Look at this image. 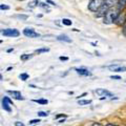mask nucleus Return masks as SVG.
<instances>
[{"mask_svg": "<svg viewBox=\"0 0 126 126\" xmlns=\"http://www.w3.org/2000/svg\"><path fill=\"white\" fill-rule=\"evenodd\" d=\"M119 16V13H118V11L116 10H110V11H107L106 12V14L104 15V22L109 24V23L113 22L117 19V17Z\"/></svg>", "mask_w": 126, "mask_h": 126, "instance_id": "1", "label": "nucleus"}, {"mask_svg": "<svg viewBox=\"0 0 126 126\" xmlns=\"http://www.w3.org/2000/svg\"><path fill=\"white\" fill-rule=\"evenodd\" d=\"M103 4L102 0H90L89 4H88V9L93 12H97Z\"/></svg>", "mask_w": 126, "mask_h": 126, "instance_id": "2", "label": "nucleus"}, {"mask_svg": "<svg viewBox=\"0 0 126 126\" xmlns=\"http://www.w3.org/2000/svg\"><path fill=\"white\" fill-rule=\"evenodd\" d=\"M2 34L6 37H18L20 33H19V31L15 29H7V30L2 31Z\"/></svg>", "mask_w": 126, "mask_h": 126, "instance_id": "3", "label": "nucleus"}, {"mask_svg": "<svg viewBox=\"0 0 126 126\" xmlns=\"http://www.w3.org/2000/svg\"><path fill=\"white\" fill-rule=\"evenodd\" d=\"M12 104H13V102L10 100L9 97H4V98H3V100H2V107H3V109H4V110L11 112V110H12L11 105Z\"/></svg>", "mask_w": 126, "mask_h": 126, "instance_id": "4", "label": "nucleus"}, {"mask_svg": "<svg viewBox=\"0 0 126 126\" xmlns=\"http://www.w3.org/2000/svg\"><path fill=\"white\" fill-rule=\"evenodd\" d=\"M23 34H24L26 37H30V38L40 37V35H39L38 33H36L34 29H25V30H23Z\"/></svg>", "mask_w": 126, "mask_h": 126, "instance_id": "5", "label": "nucleus"}, {"mask_svg": "<svg viewBox=\"0 0 126 126\" xmlns=\"http://www.w3.org/2000/svg\"><path fill=\"white\" fill-rule=\"evenodd\" d=\"M108 69L111 70V72H118V73L126 72V67H125V66H121V65H118V64L108 66Z\"/></svg>", "mask_w": 126, "mask_h": 126, "instance_id": "6", "label": "nucleus"}, {"mask_svg": "<svg viewBox=\"0 0 126 126\" xmlns=\"http://www.w3.org/2000/svg\"><path fill=\"white\" fill-rule=\"evenodd\" d=\"M9 93L14 99H17V100H24V98L22 97V94L20 92H17V90H9Z\"/></svg>", "mask_w": 126, "mask_h": 126, "instance_id": "7", "label": "nucleus"}, {"mask_svg": "<svg viewBox=\"0 0 126 126\" xmlns=\"http://www.w3.org/2000/svg\"><path fill=\"white\" fill-rule=\"evenodd\" d=\"M96 94H99L101 97H112V94H110L108 90H106L104 88H99V89H96Z\"/></svg>", "mask_w": 126, "mask_h": 126, "instance_id": "8", "label": "nucleus"}, {"mask_svg": "<svg viewBox=\"0 0 126 126\" xmlns=\"http://www.w3.org/2000/svg\"><path fill=\"white\" fill-rule=\"evenodd\" d=\"M108 11V5H107V3H103L102 4V6L100 7L99 10H98V17H101V16H103L106 14V12Z\"/></svg>", "mask_w": 126, "mask_h": 126, "instance_id": "9", "label": "nucleus"}, {"mask_svg": "<svg viewBox=\"0 0 126 126\" xmlns=\"http://www.w3.org/2000/svg\"><path fill=\"white\" fill-rule=\"evenodd\" d=\"M76 72L80 75V76H85V77H87V76H92V73L89 72L88 69H86V68H76Z\"/></svg>", "mask_w": 126, "mask_h": 126, "instance_id": "10", "label": "nucleus"}, {"mask_svg": "<svg viewBox=\"0 0 126 126\" xmlns=\"http://www.w3.org/2000/svg\"><path fill=\"white\" fill-rule=\"evenodd\" d=\"M57 39L59 41H65V42H72V40L66 36V35H60V36H58Z\"/></svg>", "mask_w": 126, "mask_h": 126, "instance_id": "11", "label": "nucleus"}, {"mask_svg": "<svg viewBox=\"0 0 126 126\" xmlns=\"http://www.w3.org/2000/svg\"><path fill=\"white\" fill-rule=\"evenodd\" d=\"M118 4H119L120 10H123L126 6V0H119V1H118Z\"/></svg>", "mask_w": 126, "mask_h": 126, "instance_id": "12", "label": "nucleus"}, {"mask_svg": "<svg viewBox=\"0 0 126 126\" xmlns=\"http://www.w3.org/2000/svg\"><path fill=\"white\" fill-rule=\"evenodd\" d=\"M78 103L79 105H87L92 103V100H79Z\"/></svg>", "mask_w": 126, "mask_h": 126, "instance_id": "13", "label": "nucleus"}, {"mask_svg": "<svg viewBox=\"0 0 126 126\" xmlns=\"http://www.w3.org/2000/svg\"><path fill=\"white\" fill-rule=\"evenodd\" d=\"M32 57H33V55H27V54H25V55H21V60L22 61H26V60H29V59H31Z\"/></svg>", "mask_w": 126, "mask_h": 126, "instance_id": "14", "label": "nucleus"}, {"mask_svg": "<svg viewBox=\"0 0 126 126\" xmlns=\"http://www.w3.org/2000/svg\"><path fill=\"white\" fill-rule=\"evenodd\" d=\"M34 102H36V103H39V104H47V103H48V101H47V100H45V99L34 100Z\"/></svg>", "mask_w": 126, "mask_h": 126, "instance_id": "15", "label": "nucleus"}, {"mask_svg": "<svg viewBox=\"0 0 126 126\" xmlns=\"http://www.w3.org/2000/svg\"><path fill=\"white\" fill-rule=\"evenodd\" d=\"M19 78H20L22 81H25V80H27V79H29V75H27L26 73H24V74H21L20 76H19Z\"/></svg>", "mask_w": 126, "mask_h": 126, "instance_id": "16", "label": "nucleus"}, {"mask_svg": "<svg viewBox=\"0 0 126 126\" xmlns=\"http://www.w3.org/2000/svg\"><path fill=\"white\" fill-rule=\"evenodd\" d=\"M62 23H63V24H65V25H72V21H70L69 20V19H66V18H64V19H63V20H62Z\"/></svg>", "mask_w": 126, "mask_h": 126, "instance_id": "17", "label": "nucleus"}, {"mask_svg": "<svg viewBox=\"0 0 126 126\" xmlns=\"http://www.w3.org/2000/svg\"><path fill=\"white\" fill-rule=\"evenodd\" d=\"M38 116L39 117H47L48 116V112H46V111H38Z\"/></svg>", "mask_w": 126, "mask_h": 126, "instance_id": "18", "label": "nucleus"}, {"mask_svg": "<svg viewBox=\"0 0 126 126\" xmlns=\"http://www.w3.org/2000/svg\"><path fill=\"white\" fill-rule=\"evenodd\" d=\"M39 122H40V120L39 119H34V120H31L29 123L31 124V125H34V124H37V123H39Z\"/></svg>", "mask_w": 126, "mask_h": 126, "instance_id": "19", "label": "nucleus"}, {"mask_svg": "<svg viewBox=\"0 0 126 126\" xmlns=\"http://www.w3.org/2000/svg\"><path fill=\"white\" fill-rule=\"evenodd\" d=\"M44 52H48V48H40V49H36V53H37V54L44 53Z\"/></svg>", "mask_w": 126, "mask_h": 126, "instance_id": "20", "label": "nucleus"}, {"mask_svg": "<svg viewBox=\"0 0 126 126\" xmlns=\"http://www.w3.org/2000/svg\"><path fill=\"white\" fill-rule=\"evenodd\" d=\"M39 6L43 7V9H46V10H48V6H47V4H45V3H43V2H39Z\"/></svg>", "mask_w": 126, "mask_h": 126, "instance_id": "21", "label": "nucleus"}, {"mask_svg": "<svg viewBox=\"0 0 126 126\" xmlns=\"http://www.w3.org/2000/svg\"><path fill=\"white\" fill-rule=\"evenodd\" d=\"M110 79H113V80H121L120 76H110Z\"/></svg>", "mask_w": 126, "mask_h": 126, "instance_id": "22", "label": "nucleus"}, {"mask_svg": "<svg viewBox=\"0 0 126 126\" xmlns=\"http://www.w3.org/2000/svg\"><path fill=\"white\" fill-rule=\"evenodd\" d=\"M15 126H24V124L22 122H19V121H16L15 122Z\"/></svg>", "mask_w": 126, "mask_h": 126, "instance_id": "23", "label": "nucleus"}, {"mask_svg": "<svg viewBox=\"0 0 126 126\" xmlns=\"http://www.w3.org/2000/svg\"><path fill=\"white\" fill-rule=\"evenodd\" d=\"M0 9H1V10H9L10 9V6L9 5H0Z\"/></svg>", "mask_w": 126, "mask_h": 126, "instance_id": "24", "label": "nucleus"}, {"mask_svg": "<svg viewBox=\"0 0 126 126\" xmlns=\"http://www.w3.org/2000/svg\"><path fill=\"white\" fill-rule=\"evenodd\" d=\"M67 57H60V60H62V61H66V60H67Z\"/></svg>", "mask_w": 126, "mask_h": 126, "instance_id": "25", "label": "nucleus"}, {"mask_svg": "<svg viewBox=\"0 0 126 126\" xmlns=\"http://www.w3.org/2000/svg\"><path fill=\"white\" fill-rule=\"evenodd\" d=\"M123 34L126 36V24H125V25H124V27H123Z\"/></svg>", "mask_w": 126, "mask_h": 126, "instance_id": "26", "label": "nucleus"}, {"mask_svg": "<svg viewBox=\"0 0 126 126\" xmlns=\"http://www.w3.org/2000/svg\"><path fill=\"white\" fill-rule=\"evenodd\" d=\"M47 3H49V4H52V5H55V2H53V1H50V0H47L46 1Z\"/></svg>", "mask_w": 126, "mask_h": 126, "instance_id": "27", "label": "nucleus"}, {"mask_svg": "<svg viewBox=\"0 0 126 126\" xmlns=\"http://www.w3.org/2000/svg\"><path fill=\"white\" fill-rule=\"evenodd\" d=\"M92 126H102V125H101L100 123H94Z\"/></svg>", "mask_w": 126, "mask_h": 126, "instance_id": "28", "label": "nucleus"}, {"mask_svg": "<svg viewBox=\"0 0 126 126\" xmlns=\"http://www.w3.org/2000/svg\"><path fill=\"white\" fill-rule=\"evenodd\" d=\"M105 126H117V125H113V124H106Z\"/></svg>", "mask_w": 126, "mask_h": 126, "instance_id": "29", "label": "nucleus"}, {"mask_svg": "<svg viewBox=\"0 0 126 126\" xmlns=\"http://www.w3.org/2000/svg\"><path fill=\"white\" fill-rule=\"evenodd\" d=\"M0 80H2V75L0 74Z\"/></svg>", "mask_w": 126, "mask_h": 126, "instance_id": "30", "label": "nucleus"}]
</instances>
